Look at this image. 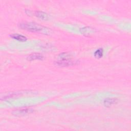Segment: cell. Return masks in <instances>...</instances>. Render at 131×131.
<instances>
[{"label": "cell", "instance_id": "1", "mask_svg": "<svg viewBox=\"0 0 131 131\" xmlns=\"http://www.w3.org/2000/svg\"><path fill=\"white\" fill-rule=\"evenodd\" d=\"M18 27L21 29L33 32H40L45 30L46 28L34 22H23L18 24Z\"/></svg>", "mask_w": 131, "mask_h": 131}, {"label": "cell", "instance_id": "2", "mask_svg": "<svg viewBox=\"0 0 131 131\" xmlns=\"http://www.w3.org/2000/svg\"><path fill=\"white\" fill-rule=\"evenodd\" d=\"M78 61L73 60L70 58L69 59H60L59 60L55 61V64L60 67H68L71 66L75 65L78 63Z\"/></svg>", "mask_w": 131, "mask_h": 131}, {"label": "cell", "instance_id": "3", "mask_svg": "<svg viewBox=\"0 0 131 131\" xmlns=\"http://www.w3.org/2000/svg\"><path fill=\"white\" fill-rule=\"evenodd\" d=\"M43 56L42 54L38 53H34L30 54L27 57V60L29 61H32L34 60H42Z\"/></svg>", "mask_w": 131, "mask_h": 131}, {"label": "cell", "instance_id": "4", "mask_svg": "<svg viewBox=\"0 0 131 131\" xmlns=\"http://www.w3.org/2000/svg\"><path fill=\"white\" fill-rule=\"evenodd\" d=\"M34 13H35V15L37 17L42 20H46L49 19V16L48 14L45 12L41 11H35Z\"/></svg>", "mask_w": 131, "mask_h": 131}, {"label": "cell", "instance_id": "5", "mask_svg": "<svg viewBox=\"0 0 131 131\" xmlns=\"http://www.w3.org/2000/svg\"><path fill=\"white\" fill-rule=\"evenodd\" d=\"M10 36L15 39V40H18V41H21V42H24V41H26L27 40V38L26 36L23 35H21V34H17V33H14V34H12L11 35H10Z\"/></svg>", "mask_w": 131, "mask_h": 131}, {"label": "cell", "instance_id": "6", "mask_svg": "<svg viewBox=\"0 0 131 131\" xmlns=\"http://www.w3.org/2000/svg\"><path fill=\"white\" fill-rule=\"evenodd\" d=\"M117 102V99L115 98H108L104 100V104L106 107H109Z\"/></svg>", "mask_w": 131, "mask_h": 131}, {"label": "cell", "instance_id": "7", "mask_svg": "<svg viewBox=\"0 0 131 131\" xmlns=\"http://www.w3.org/2000/svg\"><path fill=\"white\" fill-rule=\"evenodd\" d=\"M103 55V50L102 48H100L96 50L94 53V56L96 58H101Z\"/></svg>", "mask_w": 131, "mask_h": 131}, {"label": "cell", "instance_id": "8", "mask_svg": "<svg viewBox=\"0 0 131 131\" xmlns=\"http://www.w3.org/2000/svg\"><path fill=\"white\" fill-rule=\"evenodd\" d=\"M81 32L82 34H85V35H87L88 34H90V33H92L93 29H91L89 27V29L88 28V27H85L81 29Z\"/></svg>", "mask_w": 131, "mask_h": 131}, {"label": "cell", "instance_id": "9", "mask_svg": "<svg viewBox=\"0 0 131 131\" xmlns=\"http://www.w3.org/2000/svg\"><path fill=\"white\" fill-rule=\"evenodd\" d=\"M30 111H31V110L29 108H28V109H27V108L21 109V110H20L19 111L17 110V111H15V112H16V113L15 114H18V115H24V114H26L27 113H29Z\"/></svg>", "mask_w": 131, "mask_h": 131}]
</instances>
